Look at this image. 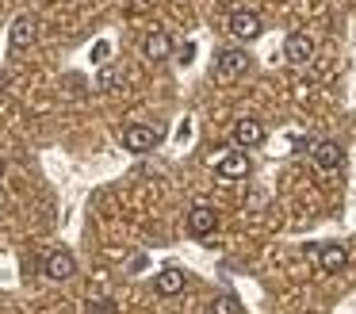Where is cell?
<instances>
[{
  "instance_id": "cell-1",
  "label": "cell",
  "mask_w": 356,
  "mask_h": 314,
  "mask_svg": "<svg viewBox=\"0 0 356 314\" xmlns=\"http://www.w3.org/2000/svg\"><path fill=\"white\" fill-rule=\"evenodd\" d=\"M157 142H161V130L149 127V123H134V127L123 130V146L131 153H149V150H157Z\"/></svg>"
},
{
  "instance_id": "cell-2",
  "label": "cell",
  "mask_w": 356,
  "mask_h": 314,
  "mask_svg": "<svg viewBox=\"0 0 356 314\" xmlns=\"http://www.w3.org/2000/svg\"><path fill=\"white\" fill-rule=\"evenodd\" d=\"M249 69V54L245 50H218L215 54V77L218 81H238Z\"/></svg>"
},
{
  "instance_id": "cell-3",
  "label": "cell",
  "mask_w": 356,
  "mask_h": 314,
  "mask_svg": "<svg viewBox=\"0 0 356 314\" xmlns=\"http://www.w3.org/2000/svg\"><path fill=\"white\" fill-rule=\"evenodd\" d=\"M42 272H47V280L65 283V280H73V272H77V260H73L70 249H54V253L42 257Z\"/></svg>"
},
{
  "instance_id": "cell-4",
  "label": "cell",
  "mask_w": 356,
  "mask_h": 314,
  "mask_svg": "<svg viewBox=\"0 0 356 314\" xmlns=\"http://www.w3.org/2000/svg\"><path fill=\"white\" fill-rule=\"evenodd\" d=\"M218 230V211L211 203H195L188 211V234L192 237H211Z\"/></svg>"
},
{
  "instance_id": "cell-5",
  "label": "cell",
  "mask_w": 356,
  "mask_h": 314,
  "mask_svg": "<svg viewBox=\"0 0 356 314\" xmlns=\"http://www.w3.org/2000/svg\"><path fill=\"white\" fill-rule=\"evenodd\" d=\"M35 35H39V19L35 15H16L8 27V46L12 50H27L35 42Z\"/></svg>"
},
{
  "instance_id": "cell-6",
  "label": "cell",
  "mask_w": 356,
  "mask_h": 314,
  "mask_svg": "<svg viewBox=\"0 0 356 314\" xmlns=\"http://www.w3.org/2000/svg\"><path fill=\"white\" fill-rule=\"evenodd\" d=\"M310 157H314V165L322 173H337L345 165V150L337 142H310Z\"/></svg>"
},
{
  "instance_id": "cell-7",
  "label": "cell",
  "mask_w": 356,
  "mask_h": 314,
  "mask_svg": "<svg viewBox=\"0 0 356 314\" xmlns=\"http://www.w3.org/2000/svg\"><path fill=\"white\" fill-rule=\"evenodd\" d=\"M261 15L257 12H249V8H238V12H230V31H234V38H241V42H253L257 35H261Z\"/></svg>"
},
{
  "instance_id": "cell-8",
  "label": "cell",
  "mask_w": 356,
  "mask_h": 314,
  "mask_svg": "<svg viewBox=\"0 0 356 314\" xmlns=\"http://www.w3.org/2000/svg\"><path fill=\"white\" fill-rule=\"evenodd\" d=\"M215 173L222 176V180H245V176L253 173V161H249L241 150H234V153H226V157H218Z\"/></svg>"
},
{
  "instance_id": "cell-9",
  "label": "cell",
  "mask_w": 356,
  "mask_h": 314,
  "mask_svg": "<svg viewBox=\"0 0 356 314\" xmlns=\"http://www.w3.org/2000/svg\"><path fill=\"white\" fill-rule=\"evenodd\" d=\"M284 58L291 61V65H307V61L314 58V38L299 35V31H295V35H287L284 38Z\"/></svg>"
},
{
  "instance_id": "cell-10",
  "label": "cell",
  "mask_w": 356,
  "mask_h": 314,
  "mask_svg": "<svg viewBox=\"0 0 356 314\" xmlns=\"http://www.w3.org/2000/svg\"><path fill=\"white\" fill-rule=\"evenodd\" d=\"M184 283H188L184 268H177V265H165L161 272H157L154 288H157V295H180V291H184Z\"/></svg>"
},
{
  "instance_id": "cell-11",
  "label": "cell",
  "mask_w": 356,
  "mask_h": 314,
  "mask_svg": "<svg viewBox=\"0 0 356 314\" xmlns=\"http://www.w3.org/2000/svg\"><path fill=\"white\" fill-rule=\"evenodd\" d=\"M348 265V249L345 245H337V242H330V245H322V249H318V268H322V272H341V268Z\"/></svg>"
},
{
  "instance_id": "cell-12",
  "label": "cell",
  "mask_w": 356,
  "mask_h": 314,
  "mask_svg": "<svg viewBox=\"0 0 356 314\" xmlns=\"http://www.w3.org/2000/svg\"><path fill=\"white\" fill-rule=\"evenodd\" d=\"M142 54H146L149 61H165L172 54V38L165 35V31H149V35L142 38Z\"/></svg>"
},
{
  "instance_id": "cell-13",
  "label": "cell",
  "mask_w": 356,
  "mask_h": 314,
  "mask_svg": "<svg viewBox=\"0 0 356 314\" xmlns=\"http://www.w3.org/2000/svg\"><path fill=\"white\" fill-rule=\"evenodd\" d=\"M234 142H238L241 150H249V146L264 142V127L257 119H238L234 123Z\"/></svg>"
},
{
  "instance_id": "cell-14",
  "label": "cell",
  "mask_w": 356,
  "mask_h": 314,
  "mask_svg": "<svg viewBox=\"0 0 356 314\" xmlns=\"http://www.w3.org/2000/svg\"><path fill=\"white\" fill-rule=\"evenodd\" d=\"M211 314H245V306H241L238 295H218L211 303Z\"/></svg>"
},
{
  "instance_id": "cell-15",
  "label": "cell",
  "mask_w": 356,
  "mask_h": 314,
  "mask_svg": "<svg viewBox=\"0 0 356 314\" xmlns=\"http://www.w3.org/2000/svg\"><path fill=\"white\" fill-rule=\"evenodd\" d=\"M108 54H111V46H108V42H104V38H100V42L92 46V61H96V65H104V61H108Z\"/></svg>"
},
{
  "instance_id": "cell-16",
  "label": "cell",
  "mask_w": 356,
  "mask_h": 314,
  "mask_svg": "<svg viewBox=\"0 0 356 314\" xmlns=\"http://www.w3.org/2000/svg\"><path fill=\"white\" fill-rule=\"evenodd\" d=\"M115 84H119L115 69H100V88H115Z\"/></svg>"
},
{
  "instance_id": "cell-17",
  "label": "cell",
  "mask_w": 356,
  "mask_h": 314,
  "mask_svg": "<svg viewBox=\"0 0 356 314\" xmlns=\"http://www.w3.org/2000/svg\"><path fill=\"white\" fill-rule=\"evenodd\" d=\"M291 146H295V153H310V138H307V134L291 138Z\"/></svg>"
},
{
  "instance_id": "cell-18",
  "label": "cell",
  "mask_w": 356,
  "mask_h": 314,
  "mask_svg": "<svg viewBox=\"0 0 356 314\" xmlns=\"http://www.w3.org/2000/svg\"><path fill=\"white\" fill-rule=\"evenodd\" d=\"M192 58H195V46H192V42H188V46H184V50H180V65H188V61H192Z\"/></svg>"
},
{
  "instance_id": "cell-19",
  "label": "cell",
  "mask_w": 356,
  "mask_h": 314,
  "mask_svg": "<svg viewBox=\"0 0 356 314\" xmlns=\"http://www.w3.org/2000/svg\"><path fill=\"white\" fill-rule=\"evenodd\" d=\"M0 176H4V161H0Z\"/></svg>"
}]
</instances>
